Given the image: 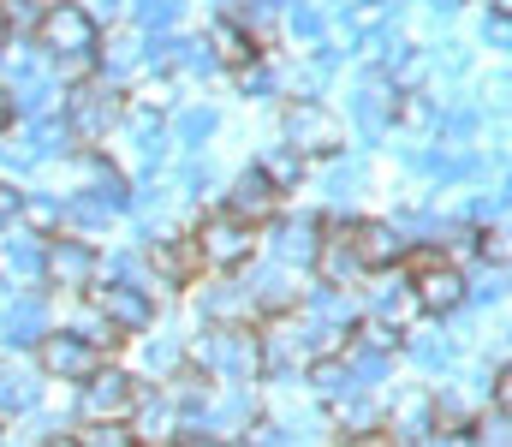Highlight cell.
Listing matches in <instances>:
<instances>
[{
  "mask_svg": "<svg viewBox=\"0 0 512 447\" xmlns=\"http://www.w3.org/2000/svg\"><path fill=\"white\" fill-rule=\"evenodd\" d=\"M36 42H42L48 72L54 78H72V84H84L96 72V60H102V24L78 0H48L42 18H36Z\"/></svg>",
  "mask_w": 512,
  "mask_h": 447,
  "instance_id": "obj_1",
  "label": "cell"
},
{
  "mask_svg": "<svg viewBox=\"0 0 512 447\" xmlns=\"http://www.w3.org/2000/svg\"><path fill=\"white\" fill-rule=\"evenodd\" d=\"M191 358H197L215 382H251V376H262V346H256L251 322H215V328L191 346Z\"/></svg>",
  "mask_w": 512,
  "mask_h": 447,
  "instance_id": "obj_2",
  "label": "cell"
},
{
  "mask_svg": "<svg viewBox=\"0 0 512 447\" xmlns=\"http://www.w3.org/2000/svg\"><path fill=\"white\" fill-rule=\"evenodd\" d=\"M36 364H42L48 382H84V376H96L108 364V352L90 334H78V328H48L36 340Z\"/></svg>",
  "mask_w": 512,
  "mask_h": 447,
  "instance_id": "obj_3",
  "label": "cell"
},
{
  "mask_svg": "<svg viewBox=\"0 0 512 447\" xmlns=\"http://www.w3.org/2000/svg\"><path fill=\"white\" fill-rule=\"evenodd\" d=\"M137 400H143L137 376H131V370H114V364H102L96 376L78 382V412H84L90 424H131Z\"/></svg>",
  "mask_w": 512,
  "mask_h": 447,
  "instance_id": "obj_4",
  "label": "cell"
},
{
  "mask_svg": "<svg viewBox=\"0 0 512 447\" xmlns=\"http://www.w3.org/2000/svg\"><path fill=\"white\" fill-rule=\"evenodd\" d=\"M191 245H197L203 269H227V275H239V269L256 257V227L251 221H233V215L221 209V215H209V221L197 227Z\"/></svg>",
  "mask_w": 512,
  "mask_h": 447,
  "instance_id": "obj_5",
  "label": "cell"
},
{
  "mask_svg": "<svg viewBox=\"0 0 512 447\" xmlns=\"http://www.w3.org/2000/svg\"><path fill=\"white\" fill-rule=\"evenodd\" d=\"M66 126H72V138H108L120 120H126V102H120V90H114V78H102V84H78L72 96H66V114H60Z\"/></svg>",
  "mask_w": 512,
  "mask_h": 447,
  "instance_id": "obj_6",
  "label": "cell"
},
{
  "mask_svg": "<svg viewBox=\"0 0 512 447\" xmlns=\"http://www.w3.org/2000/svg\"><path fill=\"white\" fill-rule=\"evenodd\" d=\"M42 275H48L54 287H66V293H90V287L102 281V257H96L90 239L60 233V239H42Z\"/></svg>",
  "mask_w": 512,
  "mask_h": 447,
  "instance_id": "obj_7",
  "label": "cell"
},
{
  "mask_svg": "<svg viewBox=\"0 0 512 447\" xmlns=\"http://www.w3.org/2000/svg\"><path fill=\"white\" fill-rule=\"evenodd\" d=\"M280 126H286V138L298 149V155H334L340 149V120L316 102V96H292L286 108H280Z\"/></svg>",
  "mask_w": 512,
  "mask_h": 447,
  "instance_id": "obj_8",
  "label": "cell"
},
{
  "mask_svg": "<svg viewBox=\"0 0 512 447\" xmlns=\"http://www.w3.org/2000/svg\"><path fill=\"white\" fill-rule=\"evenodd\" d=\"M405 257H411V251H405ZM411 263H417V275H411V298H417V310H429V316H453V310H465V275H459L453 263H441L435 251H417Z\"/></svg>",
  "mask_w": 512,
  "mask_h": 447,
  "instance_id": "obj_9",
  "label": "cell"
},
{
  "mask_svg": "<svg viewBox=\"0 0 512 447\" xmlns=\"http://www.w3.org/2000/svg\"><path fill=\"white\" fill-rule=\"evenodd\" d=\"M90 304H96V316L114 328V334H143V328H155V298L143 293V287H131V281H108V287H90Z\"/></svg>",
  "mask_w": 512,
  "mask_h": 447,
  "instance_id": "obj_10",
  "label": "cell"
},
{
  "mask_svg": "<svg viewBox=\"0 0 512 447\" xmlns=\"http://www.w3.org/2000/svg\"><path fill=\"white\" fill-rule=\"evenodd\" d=\"M346 245L358 251L364 269H393L411 251V239L399 233V221H346Z\"/></svg>",
  "mask_w": 512,
  "mask_h": 447,
  "instance_id": "obj_11",
  "label": "cell"
},
{
  "mask_svg": "<svg viewBox=\"0 0 512 447\" xmlns=\"http://www.w3.org/2000/svg\"><path fill=\"white\" fill-rule=\"evenodd\" d=\"M233 221H251V227H268L274 215H280V191L268 185V173L262 167H245L233 185H227V203H221Z\"/></svg>",
  "mask_w": 512,
  "mask_h": 447,
  "instance_id": "obj_12",
  "label": "cell"
},
{
  "mask_svg": "<svg viewBox=\"0 0 512 447\" xmlns=\"http://www.w3.org/2000/svg\"><path fill=\"white\" fill-rule=\"evenodd\" d=\"M387 436L399 447H423L435 436V394H423V388H411V394H399L393 406H387Z\"/></svg>",
  "mask_w": 512,
  "mask_h": 447,
  "instance_id": "obj_13",
  "label": "cell"
},
{
  "mask_svg": "<svg viewBox=\"0 0 512 447\" xmlns=\"http://www.w3.org/2000/svg\"><path fill=\"white\" fill-rule=\"evenodd\" d=\"M393 108H399V90H387L382 78H370V84H364V90L352 96V120H358V132H364L370 144H376V138H382L387 126L399 120Z\"/></svg>",
  "mask_w": 512,
  "mask_h": 447,
  "instance_id": "obj_14",
  "label": "cell"
},
{
  "mask_svg": "<svg viewBox=\"0 0 512 447\" xmlns=\"http://www.w3.org/2000/svg\"><path fill=\"white\" fill-rule=\"evenodd\" d=\"M370 275H376V281H370V316L405 334V322H411V310H417V298H411V281H399V275H382V269H370Z\"/></svg>",
  "mask_w": 512,
  "mask_h": 447,
  "instance_id": "obj_15",
  "label": "cell"
},
{
  "mask_svg": "<svg viewBox=\"0 0 512 447\" xmlns=\"http://www.w3.org/2000/svg\"><path fill=\"white\" fill-rule=\"evenodd\" d=\"M316 245H322V227H316L310 215L280 221V227H274V239H268L274 263H286V269H292V263H304V269H310V263H316Z\"/></svg>",
  "mask_w": 512,
  "mask_h": 447,
  "instance_id": "obj_16",
  "label": "cell"
},
{
  "mask_svg": "<svg viewBox=\"0 0 512 447\" xmlns=\"http://www.w3.org/2000/svg\"><path fill=\"white\" fill-rule=\"evenodd\" d=\"M203 48H209V60H215V66H227V72L251 66L256 54H262L251 36H245V30L233 24V18H215V24H209V36H203Z\"/></svg>",
  "mask_w": 512,
  "mask_h": 447,
  "instance_id": "obj_17",
  "label": "cell"
},
{
  "mask_svg": "<svg viewBox=\"0 0 512 447\" xmlns=\"http://www.w3.org/2000/svg\"><path fill=\"white\" fill-rule=\"evenodd\" d=\"M131 424H137V430H131V442H143V447H173V430H179V406H173L167 394H161L155 406H143V400H137Z\"/></svg>",
  "mask_w": 512,
  "mask_h": 447,
  "instance_id": "obj_18",
  "label": "cell"
},
{
  "mask_svg": "<svg viewBox=\"0 0 512 447\" xmlns=\"http://www.w3.org/2000/svg\"><path fill=\"white\" fill-rule=\"evenodd\" d=\"M0 328H6L12 346H36V340L48 334V304H42V298H12L6 316H0Z\"/></svg>",
  "mask_w": 512,
  "mask_h": 447,
  "instance_id": "obj_19",
  "label": "cell"
},
{
  "mask_svg": "<svg viewBox=\"0 0 512 447\" xmlns=\"http://www.w3.org/2000/svg\"><path fill=\"white\" fill-rule=\"evenodd\" d=\"M0 269L12 281H36L42 275V233H6L0 239Z\"/></svg>",
  "mask_w": 512,
  "mask_h": 447,
  "instance_id": "obj_20",
  "label": "cell"
},
{
  "mask_svg": "<svg viewBox=\"0 0 512 447\" xmlns=\"http://www.w3.org/2000/svg\"><path fill=\"white\" fill-rule=\"evenodd\" d=\"M197 304H203V316H209V322H251V316H256V298H251V287H245V281L215 287V293H203Z\"/></svg>",
  "mask_w": 512,
  "mask_h": 447,
  "instance_id": "obj_21",
  "label": "cell"
},
{
  "mask_svg": "<svg viewBox=\"0 0 512 447\" xmlns=\"http://www.w3.org/2000/svg\"><path fill=\"white\" fill-rule=\"evenodd\" d=\"M215 126H221V120H215V108H179V114H173V126H167V138H173V144H185V149H197V144H209V138H215Z\"/></svg>",
  "mask_w": 512,
  "mask_h": 447,
  "instance_id": "obj_22",
  "label": "cell"
},
{
  "mask_svg": "<svg viewBox=\"0 0 512 447\" xmlns=\"http://www.w3.org/2000/svg\"><path fill=\"white\" fill-rule=\"evenodd\" d=\"M262 173H268L274 191H292V185L304 179V155H298V149H274V155L262 161Z\"/></svg>",
  "mask_w": 512,
  "mask_h": 447,
  "instance_id": "obj_23",
  "label": "cell"
},
{
  "mask_svg": "<svg viewBox=\"0 0 512 447\" xmlns=\"http://www.w3.org/2000/svg\"><path fill=\"white\" fill-rule=\"evenodd\" d=\"M143 364H149V370L167 382V376L185 364V346H179V334H161V340H149V346H143Z\"/></svg>",
  "mask_w": 512,
  "mask_h": 447,
  "instance_id": "obj_24",
  "label": "cell"
},
{
  "mask_svg": "<svg viewBox=\"0 0 512 447\" xmlns=\"http://www.w3.org/2000/svg\"><path fill=\"white\" fill-rule=\"evenodd\" d=\"M507 430H512V424H507V412L495 406V412H483V418H477V424L465 430V442H471V447H512Z\"/></svg>",
  "mask_w": 512,
  "mask_h": 447,
  "instance_id": "obj_25",
  "label": "cell"
},
{
  "mask_svg": "<svg viewBox=\"0 0 512 447\" xmlns=\"http://www.w3.org/2000/svg\"><path fill=\"white\" fill-rule=\"evenodd\" d=\"M405 352H411L423 370H447V364H453V346H447L441 334H411V340H405Z\"/></svg>",
  "mask_w": 512,
  "mask_h": 447,
  "instance_id": "obj_26",
  "label": "cell"
},
{
  "mask_svg": "<svg viewBox=\"0 0 512 447\" xmlns=\"http://www.w3.org/2000/svg\"><path fill=\"white\" fill-rule=\"evenodd\" d=\"M137 24H143V30H167V24H179V0H137Z\"/></svg>",
  "mask_w": 512,
  "mask_h": 447,
  "instance_id": "obj_27",
  "label": "cell"
},
{
  "mask_svg": "<svg viewBox=\"0 0 512 447\" xmlns=\"http://www.w3.org/2000/svg\"><path fill=\"white\" fill-rule=\"evenodd\" d=\"M334 447H399V442L387 436L382 424H370V430H340V442Z\"/></svg>",
  "mask_w": 512,
  "mask_h": 447,
  "instance_id": "obj_28",
  "label": "cell"
},
{
  "mask_svg": "<svg viewBox=\"0 0 512 447\" xmlns=\"http://www.w3.org/2000/svg\"><path fill=\"white\" fill-rule=\"evenodd\" d=\"M292 36H304V42H316V36H322V12H310V6H298V12H292Z\"/></svg>",
  "mask_w": 512,
  "mask_h": 447,
  "instance_id": "obj_29",
  "label": "cell"
},
{
  "mask_svg": "<svg viewBox=\"0 0 512 447\" xmlns=\"http://www.w3.org/2000/svg\"><path fill=\"white\" fill-rule=\"evenodd\" d=\"M18 203H24V191H18V185H6V179H0V221H6V215H18Z\"/></svg>",
  "mask_w": 512,
  "mask_h": 447,
  "instance_id": "obj_30",
  "label": "cell"
},
{
  "mask_svg": "<svg viewBox=\"0 0 512 447\" xmlns=\"http://www.w3.org/2000/svg\"><path fill=\"white\" fill-rule=\"evenodd\" d=\"M12 120H18V108H12V90H0V132H6Z\"/></svg>",
  "mask_w": 512,
  "mask_h": 447,
  "instance_id": "obj_31",
  "label": "cell"
},
{
  "mask_svg": "<svg viewBox=\"0 0 512 447\" xmlns=\"http://www.w3.org/2000/svg\"><path fill=\"white\" fill-rule=\"evenodd\" d=\"M12 42V18H6V0H0V48Z\"/></svg>",
  "mask_w": 512,
  "mask_h": 447,
  "instance_id": "obj_32",
  "label": "cell"
},
{
  "mask_svg": "<svg viewBox=\"0 0 512 447\" xmlns=\"http://www.w3.org/2000/svg\"><path fill=\"white\" fill-rule=\"evenodd\" d=\"M42 447H84V442H78V436H48Z\"/></svg>",
  "mask_w": 512,
  "mask_h": 447,
  "instance_id": "obj_33",
  "label": "cell"
},
{
  "mask_svg": "<svg viewBox=\"0 0 512 447\" xmlns=\"http://www.w3.org/2000/svg\"><path fill=\"white\" fill-rule=\"evenodd\" d=\"M489 6H495V18H507V6H512V0H489Z\"/></svg>",
  "mask_w": 512,
  "mask_h": 447,
  "instance_id": "obj_34",
  "label": "cell"
}]
</instances>
